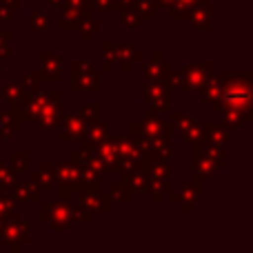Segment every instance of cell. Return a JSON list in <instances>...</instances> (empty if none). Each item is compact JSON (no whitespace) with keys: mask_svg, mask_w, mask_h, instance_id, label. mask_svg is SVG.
I'll return each instance as SVG.
<instances>
[{"mask_svg":"<svg viewBox=\"0 0 253 253\" xmlns=\"http://www.w3.org/2000/svg\"><path fill=\"white\" fill-rule=\"evenodd\" d=\"M220 83H222V91L220 98L213 100V111H238V114L247 116L253 120V84L251 74H231V71H222L220 74Z\"/></svg>","mask_w":253,"mask_h":253,"instance_id":"cell-1","label":"cell"},{"mask_svg":"<svg viewBox=\"0 0 253 253\" xmlns=\"http://www.w3.org/2000/svg\"><path fill=\"white\" fill-rule=\"evenodd\" d=\"M74 205L69 198H60V202L40 200V220L51 224L53 231H69L74 227Z\"/></svg>","mask_w":253,"mask_h":253,"instance_id":"cell-2","label":"cell"},{"mask_svg":"<svg viewBox=\"0 0 253 253\" xmlns=\"http://www.w3.org/2000/svg\"><path fill=\"white\" fill-rule=\"evenodd\" d=\"M0 240L4 245L11 247L13 253L20 251V245L31 242V233H29V224L20 218V213H11L0 222Z\"/></svg>","mask_w":253,"mask_h":253,"instance_id":"cell-3","label":"cell"},{"mask_svg":"<svg viewBox=\"0 0 253 253\" xmlns=\"http://www.w3.org/2000/svg\"><path fill=\"white\" fill-rule=\"evenodd\" d=\"M135 135H144V138H149V140L162 138V140H167V142H171V138H173V125L165 123L156 111H151V114H147L142 120H135V123L131 125V138H135Z\"/></svg>","mask_w":253,"mask_h":253,"instance_id":"cell-4","label":"cell"},{"mask_svg":"<svg viewBox=\"0 0 253 253\" xmlns=\"http://www.w3.org/2000/svg\"><path fill=\"white\" fill-rule=\"evenodd\" d=\"M71 89L74 91H100L102 89V74L93 71L87 60L71 62Z\"/></svg>","mask_w":253,"mask_h":253,"instance_id":"cell-5","label":"cell"},{"mask_svg":"<svg viewBox=\"0 0 253 253\" xmlns=\"http://www.w3.org/2000/svg\"><path fill=\"white\" fill-rule=\"evenodd\" d=\"M60 9H62L60 29L62 31H76L84 18L91 16L93 2L91 0H62Z\"/></svg>","mask_w":253,"mask_h":253,"instance_id":"cell-6","label":"cell"},{"mask_svg":"<svg viewBox=\"0 0 253 253\" xmlns=\"http://www.w3.org/2000/svg\"><path fill=\"white\" fill-rule=\"evenodd\" d=\"M62 116V93L60 91H49L47 93V107L42 109L38 118V125L44 133H51L53 129H58Z\"/></svg>","mask_w":253,"mask_h":253,"instance_id":"cell-7","label":"cell"},{"mask_svg":"<svg viewBox=\"0 0 253 253\" xmlns=\"http://www.w3.org/2000/svg\"><path fill=\"white\" fill-rule=\"evenodd\" d=\"M60 140L65 142H83L87 138V123H84L83 116H76V114H67L60 116Z\"/></svg>","mask_w":253,"mask_h":253,"instance_id":"cell-8","label":"cell"},{"mask_svg":"<svg viewBox=\"0 0 253 253\" xmlns=\"http://www.w3.org/2000/svg\"><path fill=\"white\" fill-rule=\"evenodd\" d=\"M213 71V65L211 60H205V62H187L182 69L184 74V83H187V89L189 91H200L202 84H205L207 76Z\"/></svg>","mask_w":253,"mask_h":253,"instance_id":"cell-9","label":"cell"},{"mask_svg":"<svg viewBox=\"0 0 253 253\" xmlns=\"http://www.w3.org/2000/svg\"><path fill=\"white\" fill-rule=\"evenodd\" d=\"M169 69H173V65H171L169 60H165V58H162V53L156 49V51L151 53V62H142V74H144L142 83L144 84L160 83L162 76H165Z\"/></svg>","mask_w":253,"mask_h":253,"instance_id":"cell-10","label":"cell"},{"mask_svg":"<svg viewBox=\"0 0 253 253\" xmlns=\"http://www.w3.org/2000/svg\"><path fill=\"white\" fill-rule=\"evenodd\" d=\"M40 78L49 83H60L62 78V56L53 51H40Z\"/></svg>","mask_w":253,"mask_h":253,"instance_id":"cell-11","label":"cell"},{"mask_svg":"<svg viewBox=\"0 0 253 253\" xmlns=\"http://www.w3.org/2000/svg\"><path fill=\"white\" fill-rule=\"evenodd\" d=\"M169 193H171V200H173L175 205H182V209L189 213V211L193 209V205L200 200L202 182L200 180H191V182H187L182 187V191H173V189H171Z\"/></svg>","mask_w":253,"mask_h":253,"instance_id":"cell-12","label":"cell"},{"mask_svg":"<svg viewBox=\"0 0 253 253\" xmlns=\"http://www.w3.org/2000/svg\"><path fill=\"white\" fill-rule=\"evenodd\" d=\"M211 11H213V2L211 0H198L196 4H193V9L189 11V18L187 20H191V27L196 31H211Z\"/></svg>","mask_w":253,"mask_h":253,"instance_id":"cell-13","label":"cell"},{"mask_svg":"<svg viewBox=\"0 0 253 253\" xmlns=\"http://www.w3.org/2000/svg\"><path fill=\"white\" fill-rule=\"evenodd\" d=\"M142 96L151 102V107H153V111H156V114L169 109V89H167L162 83L144 84V93H142Z\"/></svg>","mask_w":253,"mask_h":253,"instance_id":"cell-14","label":"cell"},{"mask_svg":"<svg viewBox=\"0 0 253 253\" xmlns=\"http://www.w3.org/2000/svg\"><path fill=\"white\" fill-rule=\"evenodd\" d=\"M71 189L76 191H100L102 184H100V175L93 173L91 169H87V167H78V173H76V180L74 184H71Z\"/></svg>","mask_w":253,"mask_h":253,"instance_id":"cell-15","label":"cell"},{"mask_svg":"<svg viewBox=\"0 0 253 253\" xmlns=\"http://www.w3.org/2000/svg\"><path fill=\"white\" fill-rule=\"evenodd\" d=\"M191 171H193V180H211L215 175V171H220V165H215L213 160H209L202 153H193V162H191Z\"/></svg>","mask_w":253,"mask_h":253,"instance_id":"cell-16","label":"cell"},{"mask_svg":"<svg viewBox=\"0 0 253 253\" xmlns=\"http://www.w3.org/2000/svg\"><path fill=\"white\" fill-rule=\"evenodd\" d=\"M0 123H2V131H0V138L9 140L20 131L22 126V114H20V107H11L7 114H0Z\"/></svg>","mask_w":253,"mask_h":253,"instance_id":"cell-17","label":"cell"},{"mask_svg":"<svg viewBox=\"0 0 253 253\" xmlns=\"http://www.w3.org/2000/svg\"><path fill=\"white\" fill-rule=\"evenodd\" d=\"M29 93L25 91L20 83H4L2 84V93H0V100L2 102H9V107H22V102L27 100Z\"/></svg>","mask_w":253,"mask_h":253,"instance_id":"cell-18","label":"cell"},{"mask_svg":"<svg viewBox=\"0 0 253 253\" xmlns=\"http://www.w3.org/2000/svg\"><path fill=\"white\" fill-rule=\"evenodd\" d=\"M76 173H78V165H74L71 160L53 165V180H56L60 187L71 189V184H74V180H76ZM71 191H74V189H71Z\"/></svg>","mask_w":253,"mask_h":253,"instance_id":"cell-19","label":"cell"},{"mask_svg":"<svg viewBox=\"0 0 253 253\" xmlns=\"http://www.w3.org/2000/svg\"><path fill=\"white\" fill-rule=\"evenodd\" d=\"M11 198L16 202H40V189L34 182H16L11 187Z\"/></svg>","mask_w":253,"mask_h":253,"instance_id":"cell-20","label":"cell"},{"mask_svg":"<svg viewBox=\"0 0 253 253\" xmlns=\"http://www.w3.org/2000/svg\"><path fill=\"white\" fill-rule=\"evenodd\" d=\"M116 53H118V58L123 60V71H125V74H131L133 62H142V53H140L131 42L116 44Z\"/></svg>","mask_w":253,"mask_h":253,"instance_id":"cell-21","label":"cell"},{"mask_svg":"<svg viewBox=\"0 0 253 253\" xmlns=\"http://www.w3.org/2000/svg\"><path fill=\"white\" fill-rule=\"evenodd\" d=\"M29 182H34L40 191L51 189L53 182H56V180H53V165L51 162H42V165H40V171H34V173L29 175Z\"/></svg>","mask_w":253,"mask_h":253,"instance_id":"cell-22","label":"cell"},{"mask_svg":"<svg viewBox=\"0 0 253 253\" xmlns=\"http://www.w3.org/2000/svg\"><path fill=\"white\" fill-rule=\"evenodd\" d=\"M171 189H173L171 175H167V178H156V175H149V189H147V191L151 193V200L156 202V205H160L162 198H165V193H169Z\"/></svg>","mask_w":253,"mask_h":253,"instance_id":"cell-23","label":"cell"},{"mask_svg":"<svg viewBox=\"0 0 253 253\" xmlns=\"http://www.w3.org/2000/svg\"><path fill=\"white\" fill-rule=\"evenodd\" d=\"M202 131H205V140L207 142H213V144H220V147H224V144L229 142V131H227V126H220V125H215V123H202Z\"/></svg>","mask_w":253,"mask_h":253,"instance_id":"cell-24","label":"cell"},{"mask_svg":"<svg viewBox=\"0 0 253 253\" xmlns=\"http://www.w3.org/2000/svg\"><path fill=\"white\" fill-rule=\"evenodd\" d=\"M96 151H98V156L105 160V165L109 167V169L120 160V153H118V147H116L114 135H107V138L96 147Z\"/></svg>","mask_w":253,"mask_h":253,"instance_id":"cell-25","label":"cell"},{"mask_svg":"<svg viewBox=\"0 0 253 253\" xmlns=\"http://www.w3.org/2000/svg\"><path fill=\"white\" fill-rule=\"evenodd\" d=\"M220 91H222L220 74H213V71H211V74L207 76L205 84H202L200 93H202V98H205L207 102H213V100H218V98H220Z\"/></svg>","mask_w":253,"mask_h":253,"instance_id":"cell-26","label":"cell"},{"mask_svg":"<svg viewBox=\"0 0 253 253\" xmlns=\"http://www.w3.org/2000/svg\"><path fill=\"white\" fill-rule=\"evenodd\" d=\"M120 178L129 184L133 193H147V189H149V173L147 171H133V173L120 175Z\"/></svg>","mask_w":253,"mask_h":253,"instance_id":"cell-27","label":"cell"},{"mask_svg":"<svg viewBox=\"0 0 253 253\" xmlns=\"http://www.w3.org/2000/svg\"><path fill=\"white\" fill-rule=\"evenodd\" d=\"M160 83L165 84V87L169 89V91H189V89H187V83H184V74H182V69H180V71L169 69L165 76H162Z\"/></svg>","mask_w":253,"mask_h":253,"instance_id":"cell-28","label":"cell"},{"mask_svg":"<svg viewBox=\"0 0 253 253\" xmlns=\"http://www.w3.org/2000/svg\"><path fill=\"white\" fill-rule=\"evenodd\" d=\"M109 135V125L102 123V120H96V123H91L87 126V142L93 144V147H98V144L102 142V140Z\"/></svg>","mask_w":253,"mask_h":253,"instance_id":"cell-29","label":"cell"},{"mask_svg":"<svg viewBox=\"0 0 253 253\" xmlns=\"http://www.w3.org/2000/svg\"><path fill=\"white\" fill-rule=\"evenodd\" d=\"M114 140H116V147H118L120 158H133L135 160V158L142 156V153L138 151V147H135L131 135H114Z\"/></svg>","mask_w":253,"mask_h":253,"instance_id":"cell-30","label":"cell"},{"mask_svg":"<svg viewBox=\"0 0 253 253\" xmlns=\"http://www.w3.org/2000/svg\"><path fill=\"white\" fill-rule=\"evenodd\" d=\"M100 53H102V74H109L114 69V62L118 60V53H116V44L111 40H105L100 44Z\"/></svg>","mask_w":253,"mask_h":253,"instance_id":"cell-31","label":"cell"},{"mask_svg":"<svg viewBox=\"0 0 253 253\" xmlns=\"http://www.w3.org/2000/svg\"><path fill=\"white\" fill-rule=\"evenodd\" d=\"M29 162H31V151H11L9 153V165L16 173H25L29 169Z\"/></svg>","mask_w":253,"mask_h":253,"instance_id":"cell-32","label":"cell"},{"mask_svg":"<svg viewBox=\"0 0 253 253\" xmlns=\"http://www.w3.org/2000/svg\"><path fill=\"white\" fill-rule=\"evenodd\" d=\"M100 111H102V102L100 100H91V102H83V105H80V116L84 118V123L87 125L100 120Z\"/></svg>","mask_w":253,"mask_h":253,"instance_id":"cell-33","label":"cell"},{"mask_svg":"<svg viewBox=\"0 0 253 253\" xmlns=\"http://www.w3.org/2000/svg\"><path fill=\"white\" fill-rule=\"evenodd\" d=\"M142 22H144V18L140 16L138 11H135L133 7H126L123 9V29L126 31H138V29H142Z\"/></svg>","mask_w":253,"mask_h":253,"instance_id":"cell-34","label":"cell"},{"mask_svg":"<svg viewBox=\"0 0 253 253\" xmlns=\"http://www.w3.org/2000/svg\"><path fill=\"white\" fill-rule=\"evenodd\" d=\"M49 27H51V16H49L42 7L34 9V11H31V29L34 31H47Z\"/></svg>","mask_w":253,"mask_h":253,"instance_id":"cell-35","label":"cell"},{"mask_svg":"<svg viewBox=\"0 0 253 253\" xmlns=\"http://www.w3.org/2000/svg\"><path fill=\"white\" fill-rule=\"evenodd\" d=\"M251 120L247 116L238 114V111H222V125L227 129H245Z\"/></svg>","mask_w":253,"mask_h":253,"instance_id":"cell-36","label":"cell"},{"mask_svg":"<svg viewBox=\"0 0 253 253\" xmlns=\"http://www.w3.org/2000/svg\"><path fill=\"white\" fill-rule=\"evenodd\" d=\"M100 29H102V22L100 20H93V18L89 16V18H84V20L80 22L76 31L80 34V38H83L84 42H89V40H91V36L96 34V31H100Z\"/></svg>","mask_w":253,"mask_h":253,"instance_id":"cell-37","label":"cell"},{"mask_svg":"<svg viewBox=\"0 0 253 253\" xmlns=\"http://www.w3.org/2000/svg\"><path fill=\"white\" fill-rule=\"evenodd\" d=\"M196 2L198 0H173V4H171V18L173 20H187L189 11L193 9Z\"/></svg>","mask_w":253,"mask_h":253,"instance_id":"cell-38","label":"cell"},{"mask_svg":"<svg viewBox=\"0 0 253 253\" xmlns=\"http://www.w3.org/2000/svg\"><path fill=\"white\" fill-rule=\"evenodd\" d=\"M22 76V87H25L27 93H36L40 91V87H42V78H40V71H25Z\"/></svg>","mask_w":253,"mask_h":253,"instance_id":"cell-39","label":"cell"},{"mask_svg":"<svg viewBox=\"0 0 253 253\" xmlns=\"http://www.w3.org/2000/svg\"><path fill=\"white\" fill-rule=\"evenodd\" d=\"M111 198L114 200H118V202H125V205H129L131 202V198H133V191H131V187L125 182L123 178H120V182H116L114 187H111Z\"/></svg>","mask_w":253,"mask_h":253,"instance_id":"cell-40","label":"cell"},{"mask_svg":"<svg viewBox=\"0 0 253 253\" xmlns=\"http://www.w3.org/2000/svg\"><path fill=\"white\" fill-rule=\"evenodd\" d=\"M100 191H80V205L91 213H98L100 211Z\"/></svg>","mask_w":253,"mask_h":253,"instance_id":"cell-41","label":"cell"},{"mask_svg":"<svg viewBox=\"0 0 253 253\" xmlns=\"http://www.w3.org/2000/svg\"><path fill=\"white\" fill-rule=\"evenodd\" d=\"M18 180H16V171L11 169V165H4V162H0V189L2 191H9V189L16 184Z\"/></svg>","mask_w":253,"mask_h":253,"instance_id":"cell-42","label":"cell"},{"mask_svg":"<svg viewBox=\"0 0 253 253\" xmlns=\"http://www.w3.org/2000/svg\"><path fill=\"white\" fill-rule=\"evenodd\" d=\"M193 123H196V120H193L191 114H184V111H173V114H171V125H173V129H178L180 133H184Z\"/></svg>","mask_w":253,"mask_h":253,"instance_id":"cell-43","label":"cell"},{"mask_svg":"<svg viewBox=\"0 0 253 253\" xmlns=\"http://www.w3.org/2000/svg\"><path fill=\"white\" fill-rule=\"evenodd\" d=\"M182 135L189 140V142H191V147H200L202 142H207V140H205V131H202V126L198 123H193Z\"/></svg>","mask_w":253,"mask_h":253,"instance_id":"cell-44","label":"cell"},{"mask_svg":"<svg viewBox=\"0 0 253 253\" xmlns=\"http://www.w3.org/2000/svg\"><path fill=\"white\" fill-rule=\"evenodd\" d=\"M84 167H87V169H91L93 173H98V175H102V173H107V171H109V167H107V165H105V160H102V158L98 156V151H93L91 156L87 158Z\"/></svg>","mask_w":253,"mask_h":253,"instance_id":"cell-45","label":"cell"},{"mask_svg":"<svg viewBox=\"0 0 253 253\" xmlns=\"http://www.w3.org/2000/svg\"><path fill=\"white\" fill-rule=\"evenodd\" d=\"M16 211H18V202L11 196H7L4 191H0V215L7 218V215L16 213Z\"/></svg>","mask_w":253,"mask_h":253,"instance_id":"cell-46","label":"cell"},{"mask_svg":"<svg viewBox=\"0 0 253 253\" xmlns=\"http://www.w3.org/2000/svg\"><path fill=\"white\" fill-rule=\"evenodd\" d=\"M9 29H0V60H11V44H9Z\"/></svg>","mask_w":253,"mask_h":253,"instance_id":"cell-47","label":"cell"},{"mask_svg":"<svg viewBox=\"0 0 253 253\" xmlns=\"http://www.w3.org/2000/svg\"><path fill=\"white\" fill-rule=\"evenodd\" d=\"M131 7L135 9V11L140 13V16L144 18V20H151V16H153V0H133V4Z\"/></svg>","mask_w":253,"mask_h":253,"instance_id":"cell-48","label":"cell"},{"mask_svg":"<svg viewBox=\"0 0 253 253\" xmlns=\"http://www.w3.org/2000/svg\"><path fill=\"white\" fill-rule=\"evenodd\" d=\"M74 222H80V224H89L91 222V218H93V213L89 209H84L83 205H78V207H74Z\"/></svg>","mask_w":253,"mask_h":253,"instance_id":"cell-49","label":"cell"},{"mask_svg":"<svg viewBox=\"0 0 253 253\" xmlns=\"http://www.w3.org/2000/svg\"><path fill=\"white\" fill-rule=\"evenodd\" d=\"M111 209H114V198H111V193L100 191V213H111Z\"/></svg>","mask_w":253,"mask_h":253,"instance_id":"cell-50","label":"cell"},{"mask_svg":"<svg viewBox=\"0 0 253 253\" xmlns=\"http://www.w3.org/2000/svg\"><path fill=\"white\" fill-rule=\"evenodd\" d=\"M93 9H100V11H116L114 0H91Z\"/></svg>","mask_w":253,"mask_h":253,"instance_id":"cell-51","label":"cell"},{"mask_svg":"<svg viewBox=\"0 0 253 253\" xmlns=\"http://www.w3.org/2000/svg\"><path fill=\"white\" fill-rule=\"evenodd\" d=\"M0 2H2L4 7H9L11 11H18V9H22V0H0Z\"/></svg>","mask_w":253,"mask_h":253,"instance_id":"cell-52","label":"cell"},{"mask_svg":"<svg viewBox=\"0 0 253 253\" xmlns=\"http://www.w3.org/2000/svg\"><path fill=\"white\" fill-rule=\"evenodd\" d=\"M11 9H9V7H4V4L2 2H0V22H7L9 20V18H11Z\"/></svg>","mask_w":253,"mask_h":253,"instance_id":"cell-53","label":"cell"},{"mask_svg":"<svg viewBox=\"0 0 253 253\" xmlns=\"http://www.w3.org/2000/svg\"><path fill=\"white\" fill-rule=\"evenodd\" d=\"M173 4V0H153V9H165V7H171Z\"/></svg>","mask_w":253,"mask_h":253,"instance_id":"cell-54","label":"cell"},{"mask_svg":"<svg viewBox=\"0 0 253 253\" xmlns=\"http://www.w3.org/2000/svg\"><path fill=\"white\" fill-rule=\"evenodd\" d=\"M42 2H47L51 9H58V7L62 4V0H42Z\"/></svg>","mask_w":253,"mask_h":253,"instance_id":"cell-55","label":"cell"},{"mask_svg":"<svg viewBox=\"0 0 253 253\" xmlns=\"http://www.w3.org/2000/svg\"><path fill=\"white\" fill-rule=\"evenodd\" d=\"M0 149H2V140H0Z\"/></svg>","mask_w":253,"mask_h":253,"instance_id":"cell-56","label":"cell"},{"mask_svg":"<svg viewBox=\"0 0 253 253\" xmlns=\"http://www.w3.org/2000/svg\"><path fill=\"white\" fill-rule=\"evenodd\" d=\"M2 220H4V218H2V215H0V222H2Z\"/></svg>","mask_w":253,"mask_h":253,"instance_id":"cell-57","label":"cell"},{"mask_svg":"<svg viewBox=\"0 0 253 253\" xmlns=\"http://www.w3.org/2000/svg\"><path fill=\"white\" fill-rule=\"evenodd\" d=\"M0 67H2V60H0Z\"/></svg>","mask_w":253,"mask_h":253,"instance_id":"cell-58","label":"cell"}]
</instances>
